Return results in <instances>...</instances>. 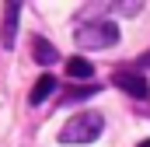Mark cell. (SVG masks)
<instances>
[{"instance_id": "1", "label": "cell", "mask_w": 150, "mask_h": 147, "mask_svg": "<svg viewBox=\"0 0 150 147\" xmlns=\"http://www.w3.org/2000/svg\"><path fill=\"white\" fill-rule=\"evenodd\" d=\"M101 130H105V119H101V112H80L74 116L63 130H59V144H94L98 137H101Z\"/></svg>"}, {"instance_id": "2", "label": "cell", "mask_w": 150, "mask_h": 147, "mask_svg": "<svg viewBox=\"0 0 150 147\" xmlns=\"http://www.w3.org/2000/svg\"><path fill=\"white\" fill-rule=\"evenodd\" d=\"M74 39H77L80 49H112L115 42H119V28H115V21H108V18H94V21L77 25Z\"/></svg>"}, {"instance_id": "3", "label": "cell", "mask_w": 150, "mask_h": 147, "mask_svg": "<svg viewBox=\"0 0 150 147\" xmlns=\"http://www.w3.org/2000/svg\"><path fill=\"white\" fill-rule=\"evenodd\" d=\"M112 81L126 91V95H133V98H147L150 95V88H147V77L140 70H115L112 74Z\"/></svg>"}, {"instance_id": "4", "label": "cell", "mask_w": 150, "mask_h": 147, "mask_svg": "<svg viewBox=\"0 0 150 147\" xmlns=\"http://www.w3.org/2000/svg\"><path fill=\"white\" fill-rule=\"evenodd\" d=\"M18 14H21V4H7V7H4V28H0V42H4V49H14Z\"/></svg>"}, {"instance_id": "5", "label": "cell", "mask_w": 150, "mask_h": 147, "mask_svg": "<svg viewBox=\"0 0 150 147\" xmlns=\"http://www.w3.org/2000/svg\"><path fill=\"white\" fill-rule=\"evenodd\" d=\"M32 56H35V63H42V67H52V63L59 60L56 46H49L45 39H32Z\"/></svg>"}, {"instance_id": "6", "label": "cell", "mask_w": 150, "mask_h": 147, "mask_svg": "<svg viewBox=\"0 0 150 147\" xmlns=\"http://www.w3.org/2000/svg\"><path fill=\"white\" fill-rule=\"evenodd\" d=\"M52 91H56V81H52V74H42V77H38V84L32 88V95H28V102H32V105H42V102H45Z\"/></svg>"}, {"instance_id": "7", "label": "cell", "mask_w": 150, "mask_h": 147, "mask_svg": "<svg viewBox=\"0 0 150 147\" xmlns=\"http://www.w3.org/2000/svg\"><path fill=\"white\" fill-rule=\"evenodd\" d=\"M67 74H70L74 81H87V77L94 74V67H91V60H84V56H70V60H67Z\"/></svg>"}, {"instance_id": "8", "label": "cell", "mask_w": 150, "mask_h": 147, "mask_svg": "<svg viewBox=\"0 0 150 147\" xmlns=\"http://www.w3.org/2000/svg\"><path fill=\"white\" fill-rule=\"evenodd\" d=\"M140 147H150V140H143V144H140Z\"/></svg>"}]
</instances>
